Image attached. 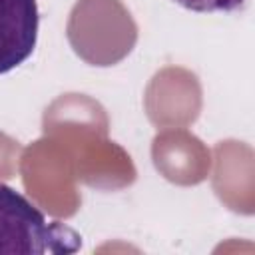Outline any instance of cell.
<instances>
[{"label":"cell","mask_w":255,"mask_h":255,"mask_svg":"<svg viewBox=\"0 0 255 255\" xmlns=\"http://www.w3.org/2000/svg\"><path fill=\"white\" fill-rule=\"evenodd\" d=\"M173 2L185 10L209 14V12H237L245 6L247 0H173Z\"/></svg>","instance_id":"obj_3"},{"label":"cell","mask_w":255,"mask_h":255,"mask_svg":"<svg viewBox=\"0 0 255 255\" xmlns=\"http://www.w3.org/2000/svg\"><path fill=\"white\" fill-rule=\"evenodd\" d=\"M82 237L46 215L20 191L0 183V255L74 253Z\"/></svg>","instance_id":"obj_1"},{"label":"cell","mask_w":255,"mask_h":255,"mask_svg":"<svg viewBox=\"0 0 255 255\" xmlns=\"http://www.w3.org/2000/svg\"><path fill=\"white\" fill-rule=\"evenodd\" d=\"M38 2L0 0V76L24 64L38 40Z\"/></svg>","instance_id":"obj_2"}]
</instances>
